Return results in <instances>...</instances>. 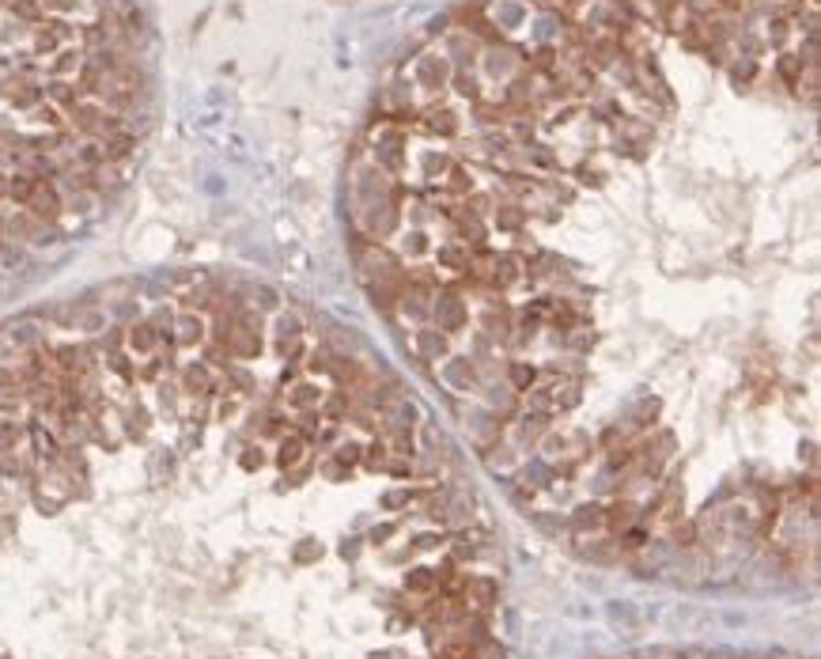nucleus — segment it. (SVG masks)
Masks as SVG:
<instances>
[{"label":"nucleus","instance_id":"26","mask_svg":"<svg viewBox=\"0 0 821 659\" xmlns=\"http://www.w3.org/2000/svg\"><path fill=\"white\" fill-rule=\"evenodd\" d=\"M583 553L591 557V561H610V557H613L610 546H591V550H583Z\"/></svg>","mask_w":821,"mask_h":659},{"label":"nucleus","instance_id":"11","mask_svg":"<svg viewBox=\"0 0 821 659\" xmlns=\"http://www.w3.org/2000/svg\"><path fill=\"white\" fill-rule=\"evenodd\" d=\"M148 424H152L148 410H144L141 402H133V405H129V413H125V436H129V440H144V436H148Z\"/></svg>","mask_w":821,"mask_h":659},{"label":"nucleus","instance_id":"3","mask_svg":"<svg viewBox=\"0 0 821 659\" xmlns=\"http://www.w3.org/2000/svg\"><path fill=\"white\" fill-rule=\"evenodd\" d=\"M27 212H31L34 220H42V224H57V216H61V193L42 179L38 186H34L31 201H27Z\"/></svg>","mask_w":821,"mask_h":659},{"label":"nucleus","instance_id":"25","mask_svg":"<svg viewBox=\"0 0 821 659\" xmlns=\"http://www.w3.org/2000/svg\"><path fill=\"white\" fill-rule=\"evenodd\" d=\"M696 542V527L693 523H685V527H678L674 531V546H693Z\"/></svg>","mask_w":821,"mask_h":659},{"label":"nucleus","instance_id":"30","mask_svg":"<svg viewBox=\"0 0 821 659\" xmlns=\"http://www.w3.org/2000/svg\"><path fill=\"white\" fill-rule=\"evenodd\" d=\"M72 4H76V0H45V8H53V12H69Z\"/></svg>","mask_w":821,"mask_h":659},{"label":"nucleus","instance_id":"28","mask_svg":"<svg viewBox=\"0 0 821 659\" xmlns=\"http://www.w3.org/2000/svg\"><path fill=\"white\" fill-rule=\"evenodd\" d=\"M337 459H341V462H356V459H360V448H356V443H344V448L337 451Z\"/></svg>","mask_w":821,"mask_h":659},{"label":"nucleus","instance_id":"13","mask_svg":"<svg viewBox=\"0 0 821 659\" xmlns=\"http://www.w3.org/2000/svg\"><path fill=\"white\" fill-rule=\"evenodd\" d=\"M23 258H27V250L15 243V239H0V269H4V273H15V269L23 265Z\"/></svg>","mask_w":821,"mask_h":659},{"label":"nucleus","instance_id":"10","mask_svg":"<svg viewBox=\"0 0 821 659\" xmlns=\"http://www.w3.org/2000/svg\"><path fill=\"white\" fill-rule=\"evenodd\" d=\"M303 448H307V443H303V432H292V436H284V440H281V451H276V466H295V462H300L303 459Z\"/></svg>","mask_w":821,"mask_h":659},{"label":"nucleus","instance_id":"33","mask_svg":"<svg viewBox=\"0 0 821 659\" xmlns=\"http://www.w3.org/2000/svg\"><path fill=\"white\" fill-rule=\"evenodd\" d=\"M0 197H8V179L0 174Z\"/></svg>","mask_w":821,"mask_h":659},{"label":"nucleus","instance_id":"29","mask_svg":"<svg viewBox=\"0 0 821 659\" xmlns=\"http://www.w3.org/2000/svg\"><path fill=\"white\" fill-rule=\"evenodd\" d=\"M511 375H515V383H519V387L534 383V371H530V368H515V371H511Z\"/></svg>","mask_w":821,"mask_h":659},{"label":"nucleus","instance_id":"7","mask_svg":"<svg viewBox=\"0 0 821 659\" xmlns=\"http://www.w3.org/2000/svg\"><path fill=\"white\" fill-rule=\"evenodd\" d=\"M102 360H106V368L114 371V375L121 379V383H129V387L136 383V360L129 356L125 349H118V352H106V356H102Z\"/></svg>","mask_w":821,"mask_h":659},{"label":"nucleus","instance_id":"12","mask_svg":"<svg viewBox=\"0 0 821 659\" xmlns=\"http://www.w3.org/2000/svg\"><path fill=\"white\" fill-rule=\"evenodd\" d=\"M632 519H636V504L632 500H617V504L602 508V523H610V527H629Z\"/></svg>","mask_w":821,"mask_h":659},{"label":"nucleus","instance_id":"18","mask_svg":"<svg viewBox=\"0 0 821 659\" xmlns=\"http://www.w3.org/2000/svg\"><path fill=\"white\" fill-rule=\"evenodd\" d=\"M254 311H281V296L269 284H258L254 289Z\"/></svg>","mask_w":821,"mask_h":659},{"label":"nucleus","instance_id":"21","mask_svg":"<svg viewBox=\"0 0 821 659\" xmlns=\"http://www.w3.org/2000/svg\"><path fill=\"white\" fill-rule=\"evenodd\" d=\"M432 583H435V572H428V569H413V572L405 576V588H409V591H428Z\"/></svg>","mask_w":821,"mask_h":659},{"label":"nucleus","instance_id":"9","mask_svg":"<svg viewBox=\"0 0 821 659\" xmlns=\"http://www.w3.org/2000/svg\"><path fill=\"white\" fill-rule=\"evenodd\" d=\"M23 436H27V429H23L20 421H15V417H0V455L20 451Z\"/></svg>","mask_w":821,"mask_h":659},{"label":"nucleus","instance_id":"4","mask_svg":"<svg viewBox=\"0 0 821 659\" xmlns=\"http://www.w3.org/2000/svg\"><path fill=\"white\" fill-rule=\"evenodd\" d=\"M204 330H209V322H204L197 311L174 314V341H178V349H197L204 341Z\"/></svg>","mask_w":821,"mask_h":659},{"label":"nucleus","instance_id":"8","mask_svg":"<svg viewBox=\"0 0 821 659\" xmlns=\"http://www.w3.org/2000/svg\"><path fill=\"white\" fill-rule=\"evenodd\" d=\"M462 588L470 595V602H477V606H492V599H496V580H489V576H473Z\"/></svg>","mask_w":821,"mask_h":659},{"label":"nucleus","instance_id":"15","mask_svg":"<svg viewBox=\"0 0 821 659\" xmlns=\"http://www.w3.org/2000/svg\"><path fill=\"white\" fill-rule=\"evenodd\" d=\"M110 314L118 319V326H121V322L133 326V322H141V303H136L133 296H129V300H114V303H110Z\"/></svg>","mask_w":821,"mask_h":659},{"label":"nucleus","instance_id":"19","mask_svg":"<svg viewBox=\"0 0 821 659\" xmlns=\"http://www.w3.org/2000/svg\"><path fill=\"white\" fill-rule=\"evenodd\" d=\"M575 527H602V504H583L575 508Z\"/></svg>","mask_w":821,"mask_h":659},{"label":"nucleus","instance_id":"32","mask_svg":"<svg viewBox=\"0 0 821 659\" xmlns=\"http://www.w3.org/2000/svg\"><path fill=\"white\" fill-rule=\"evenodd\" d=\"M394 531H398V527H394V523H386V527H375V534H371V538H375V542H379V538H390Z\"/></svg>","mask_w":821,"mask_h":659},{"label":"nucleus","instance_id":"5","mask_svg":"<svg viewBox=\"0 0 821 659\" xmlns=\"http://www.w3.org/2000/svg\"><path fill=\"white\" fill-rule=\"evenodd\" d=\"M155 345H160V333L152 330V322H133V326H125V352L129 356H152Z\"/></svg>","mask_w":821,"mask_h":659},{"label":"nucleus","instance_id":"1","mask_svg":"<svg viewBox=\"0 0 821 659\" xmlns=\"http://www.w3.org/2000/svg\"><path fill=\"white\" fill-rule=\"evenodd\" d=\"M0 345H4V349H15V352L38 349V345H45V326H42L38 319L8 322V326H0Z\"/></svg>","mask_w":821,"mask_h":659},{"label":"nucleus","instance_id":"6","mask_svg":"<svg viewBox=\"0 0 821 659\" xmlns=\"http://www.w3.org/2000/svg\"><path fill=\"white\" fill-rule=\"evenodd\" d=\"M276 349L281 352H288V345H292L295 338L303 333V322H300V314H288V311H281L276 314Z\"/></svg>","mask_w":821,"mask_h":659},{"label":"nucleus","instance_id":"16","mask_svg":"<svg viewBox=\"0 0 821 659\" xmlns=\"http://www.w3.org/2000/svg\"><path fill=\"white\" fill-rule=\"evenodd\" d=\"M133 152V137L129 133H114L106 141V148H102V160H121V155H129Z\"/></svg>","mask_w":821,"mask_h":659},{"label":"nucleus","instance_id":"14","mask_svg":"<svg viewBox=\"0 0 821 659\" xmlns=\"http://www.w3.org/2000/svg\"><path fill=\"white\" fill-rule=\"evenodd\" d=\"M38 182H42V179H34V174H15V179H8V197L20 201V205H27Z\"/></svg>","mask_w":821,"mask_h":659},{"label":"nucleus","instance_id":"24","mask_svg":"<svg viewBox=\"0 0 821 659\" xmlns=\"http://www.w3.org/2000/svg\"><path fill=\"white\" fill-rule=\"evenodd\" d=\"M12 387H20L15 364H4V360H0V391H12Z\"/></svg>","mask_w":821,"mask_h":659},{"label":"nucleus","instance_id":"20","mask_svg":"<svg viewBox=\"0 0 821 659\" xmlns=\"http://www.w3.org/2000/svg\"><path fill=\"white\" fill-rule=\"evenodd\" d=\"M318 387H311V383H300V387H295V391H292V398H288V402H292L295 405V410H307V405H311V402H318Z\"/></svg>","mask_w":821,"mask_h":659},{"label":"nucleus","instance_id":"22","mask_svg":"<svg viewBox=\"0 0 821 659\" xmlns=\"http://www.w3.org/2000/svg\"><path fill=\"white\" fill-rule=\"evenodd\" d=\"M50 95L57 99V103H76V88H72V83H64V80H53V83H50Z\"/></svg>","mask_w":821,"mask_h":659},{"label":"nucleus","instance_id":"23","mask_svg":"<svg viewBox=\"0 0 821 659\" xmlns=\"http://www.w3.org/2000/svg\"><path fill=\"white\" fill-rule=\"evenodd\" d=\"M239 462H242V470H261L265 466V455H261V448H246L239 455Z\"/></svg>","mask_w":821,"mask_h":659},{"label":"nucleus","instance_id":"17","mask_svg":"<svg viewBox=\"0 0 821 659\" xmlns=\"http://www.w3.org/2000/svg\"><path fill=\"white\" fill-rule=\"evenodd\" d=\"M23 387H12V391H0V417H15L23 410Z\"/></svg>","mask_w":821,"mask_h":659},{"label":"nucleus","instance_id":"27","mask_svg":"<svg viewBox=\"0 0 821 659\" xmlns=\"http://www.w3.org/2000/svg\"><path fill=\"white\" fill-rule=\"evenodd\" d=\"M367 451H371V455H367V462H371V466H379V462L386 459V443H371Z\"/></svg>","mask_w":821,"mask_h":659},{"label":"nucleus","instance_id":"31","mask_svg":"<svg viewBox=\"0 0 821 659\" xmlns=\"http://www.w3.org/2000/svg\"><path fill=\"white\" fill-rule=\"evenodd\" d=\"M624 546H629V550H640V546H643V531H632L629 538H624Z\"/></svg>","mask_w":821,"mask_h":659},{"label":"nucleus","instance_id":"2","mask_svg":"<svg viewBox=\"0 0 821 659\" xmlns=\"http://www.w3.org/2000/svg\"><path fill=\"white\" fill-rule=\"evenodd\" d=\"M182 391L185 394H204V398H216L220 394V379L212 375V368L204 364V360H193V364H185L182 368Z\"/></svg>","mask_w":821,"mask_h":659}]
</instances>
